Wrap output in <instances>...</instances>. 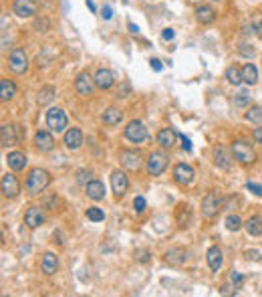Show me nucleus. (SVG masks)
I'll list each match as a JSON object with an SVG mask.
<instances>
[{"mask_svg":"<svg viewBox=\"0 0 262 297\" xmlns=\"http://www.w3.org/2000/svg\"><path fill=\"white\" fill-rule=\"evenodd\" d=\"M49 184H51V176L47 170H40V168L31 170V174L27 178V190L31 194H40Z\"/></svg>","mask_w":262,"mask_h":297,"instance_id":"obj_1","label":"nucleus"},{"mask_svg":"<svg viewBox=\"0 0 262 297\" xmlns=\"http://www.w3.org/2000/svg\"><path fill=\"white\" fill-rule=\"evenodd\" d=\"M232 156H234L240 164H252V162L256 160V154H254V150L250 148V144H246V142H242V140H238V142L232 144Z\"/></svg>","mask_w":262,"mask_h":297,"instance_id":"obj_2","label":"nucleus"},{"mask_svg":"<svg viewBox=\"0 0 262 297\" xmlns=\"http://www.w3.org/2000/svg\"><path fill=\"white\" fill-rule=\"evenodd\" d=\"M47 125L51 132L61 134V132H65V127H67V115H65V111L61 108H51L47 111Z\"/></svg>","mask_w":262,"mask_h":297,"instance_id":"obj_3","label":"nucleus"},{"mask_svg":"<svg viewBox=\"0 0 262 297\" xmlns=\"http://www.w3.org/2000/svg\"><path fill=\"white\" fill-rule=\"evenodd\" d=\"M8 67L16 75L27 73V69H29V57H27V53L23 49H14L10 53V57H8Z\"/></svg>","mask_w":262,"mask_h":297,"instance_id":"obj_4","label":"nucleus"},{"mask_svg":"<svg viewBox=\"0 0 262 297\" xmlns=\"http://www.w3.org/2000/svg\"><path fill=\"white\" fill-rule=\"evenodd\" d=\"M125 138L129 142H133V144H141L145 142L147 138V130H145V125L139 121V119H133V121H129L127 127H125Z\"/></svg>","mask_w":262,"mask_h":297,"instance_id":"obj_5","label":"nucleus"},{"mask_svg":"<svg viewBox=\"0 0 262 297\" xmlns=\"http://www.w3.org/2000/svg\"><path fill=\"white\" fill-rule=\"evenodd\" d=\"M222 208V198L218 196L216 192H208L202 200V212H204V217L206 219H212L218 215V210Z\"/></svg>","mask_w":262,"mask_h":297,"instance_id":"obj_6","label":"nucleus"},{"mask_svg":"<svg viewBox=\"0 0 262 297\" xmlns=\"http://www.w3.org/2000/svg\"><path fill=\"white\" fill-rule=\"evenodd\" d=\"M167 168V158L162 152H154L147 160V174L149 176H160L164 174V170Z\"/></svg>","mask_w":262,"mask_h":297,"instance_id":"obj_7","label":"nucleus"},{"mask_svg":"<svg viewBox=\"0 0 262 297\" xmlns=\"http://www.w3.org/2000/svg\"><path fill=\"white\" fill-rule=\"evenodd\" d=\"M95 89V77H91L89 73H81L75 81V91L83 97H89Z\"/></svg>","mask_w":262,"mask_h":297,"instance_id":"obj_8","label":"nucleus"},{"mask_svg":"<svg viewBox=\"0 0 262 297\" xmlns=\"http://www.w3.org/2000/svg\"><path fill=\"white\" fill-rule=\"evenodd\" d=\"M0 188H2V194H4L6 198H14V196L20 192V184H18L16 176H14V174H8V172L2 176V180H0Z\"/></svg>","mask_w":262,"mask_h":297,"instance_id":"obj_9","label":"nucleus"},{"mask_svg":"<svg viewBox=\"0 0 262 297\" xmlns=\"http://www.w3.org/2000/svg\"><path fill=\"white\" fill-rule=\"evenodd\" d=\"M12 10L20 18H29V16L36 14V2L34 0H14Z\"/></svg>","mask_w":262,"mask_h":297,"instance_id":"obj_10","label":"nucleus"},{"mask_svg":"<svg viewBox=\"0 0 262 297\" xmlns=\"http://www.w3.org/2000/svg\"><path fill=\"white\" fill-rule=\"evenodd\" d=\"M173 180H176L178 184H182V186L192 184V180H194V168L188 166V164H178L176 168H173Z\"/></svg>","mask_w":262,"mask_h":297,"instance_id":"obj_11","label":"nucleus"},{"mask_svg":"<svg viewBox=\"0 0 262 297\" xmlns=\"http://www.w3.org/2000/svg\"><path fill=\"white\" fill-rule=\"evenodd\" d=\"M121 164L131 170V172H137L141 168V156L135 150H121Z\"/></svg>","mask_w":262,"mask_h":297,"instance_id":"obj_12","label":"nucleus"},{"mask_svg":"<svg viewBox=\"0 0 262 297\" xmlns=\"http://www.w3.org/2000/svg\"><path fill=\"white\" fill-rule=\"evenodd\" d=\"M214 162H216L218 168L226 170V172L232 168V156H230V152L226 150L224 146H216L214 148Z\"/></svg>","mask_w":262,"mask_h":297,"instance_id":"obj_13","label":"nucleus"},{"mask_svg":"<svg viewBox=\"0 0 262 297\" xmlns=\"http://www.w3.org/2000/svg\"><path fill=\"white\" fill-rule=\"evenodd\" d=\"M45 223V212H42L38 206H31L27 212H25V224L29 228H36Z\"/></svg>","mask_w":262,"mask_h":297,"instance_id":"obj_14","label":"nucleus"},{"mask_svg":"<svg viewBox=\"0 0 262 297\" xmlns=\"http://www.w3.org/2000/svg\"><path fill=\"white\" fill-rule=\"evenodd\" d=\"M111 188H113L115 196H123L125 190L129 188V180H127V176L121 172V170H115V172L111 174Z\"/></svg>","mask_w":262,"mask_h":297,"instance_id":"obj_15","label":"nucleus"},{"mask_svg":"<svg viewBox=\"0 0 262 297\" xmlns=\"http://www.w3.org/2000/svg\"><path fill=\"white\" fill-rule=\"evenodd\" d=\"M34 146L40 152H51L55 148V138L49 132H36L34 134Z\"/></svg>","mask_w":262,"mask_h":297,"instance_id":"obj_16","label":"nucleus"},{"mask_svg":"<svg viewBox=\"0 0 262 297\" xmlns=\"http://www.w3.org/2000/svg\"><path fill=\"white\" fill-rule=\"evenodd\" d=\"M83 144V134L79 127H71V130L65 132V146H67V150H79Z\"/></svg>","mask_w":262,"mask_h":297,"instance_id":"obj_17","label":"nucleus"},{"mask_svg":"<svg viewBox=\"0 0 262 297\" xmlns=\"http://www.w3.org/2000/svg\"><path fill=\"white\" fill-rule=\"evenodd\" d=\"M113 83H115L113 71H109V69H99V71H97V75H95V85H97L99 89H111Z\"/></svg>","mask_w":262,"mask_h":297,"instance_id":"obj_18","label":"nucleus"},{"mask_svg":"<svg viewBox=\"0 0 262 297\" xmlns=\"http://www.w3.org/2000/svg\"><path fill=\"white\" fill-rule=\"evenodd\" d=\"M0 144H2L4 148L16 146V132H14V125L2 123V127H0Z\"/></svg>","mask_w":262,"mask_h":297,"instance_id":"obj_19","label":"nucleus"},{"mask_svg":"<svg viewBox=\"0 0 262 297\" xmlns=\"http://www.w3.org/2000/svg\"><path fill=\"white\" fill-rule=\"evenodd\" d=\"M196 18H198V23H202V25H212L216 20V10L208 4H202L196 8Z\"/></svg>","mask_w":262,"mask_h":297,"instance_id":"obj_20","label":"nucleus"},{"mask_svg":"<svg viewBox=\"0 0 262 297\" xmlns=\"http://www.w3.org/2000/svg\"><path fill=\"white\" fill-rule=\"evenodd\" d=\"M87 196L91 200H103L105 198V186L99 180H91L87 182Z\"/></svg>","mask_w":262,"mask_h":297,"instance_id":"obj_21","label":"nucleus"},{"mask_svg":"<svg viewBox=\"0 0 262 297\" xmlns=\"http://www.w3.org/2000/svg\"><path fill=\"white\" fill-rule=\"evenodd\" d=\"M6 162L10 166V170H14V172H20V170H25L27 166V156L23 152H10L6 156Z\"/></svg>","mask_w":262,"mask_h":297,"instance_id":"obj_22","label":"nucleus"},{"mask_svg":"<svg viewBox=\"0 0 262 297\" xmlns=\"http://www.w3.org/2000/svg\"><path fill=\"white\" fill-rule=\"evenodd\" d=\"M206 259H208V265H210V269L212 271H218L222 267V251L218 249V247H210L208 249V253H206Z\"/></svg>","mask_w":262,"mask_h":297,"instance_id":"obj_23","label":"nucleus"},{"mask_svg":"<svg viewBox=\"0 0 262 297\" xmlns=\"http://www.w3.org/2000/svg\"><path fill=\"white\" fill-rule=\"evenodd\" d=\"M42 273H47V275H53L59 267V259H57V255L55 253H45V257H42Z\"/></svg>","mask_w":262,"mask_h":297,"instance_id":"obj_24","label":"nucleus"},{"mask_svg":"<svg viewBox=\"0 0 262 297\" xmlns=\"http://www.w3.org/2000/svg\"><path fill=\"white\" fill-rule=\"evenodd\" d=\"M16 95V87H14V83L8 81V79H0V99L2 101H8Z\"/></svg>","mask_w":262,"mask_h":297,"instance_id":"obj_25","label":"nucleus"},{"mask_svg":"<svg viewBox=\"0 0 262 297\" xmlns=\"http://www.w3.org/2000/svg\"><path fill=\"white\" fill-rule=\"evenodd\" d=\"M173 142H176V132H173L171 127H164V130L158 134V144L162 148H171Z\"/></svg>","mask_w":262,"mask_h":297,"instance_id":"obj_26","label":"nucleus"},{"mask_svg":"<svg viewBox=\"0 0 262 297\" xmlns=\"http://www.w3.org/2000/svg\"><path fill=\"white\" fill-rule=\"evenodd\" d=\"M165 261L169 265H182L186 261V251L184 249H169L165 253Z\"/></svg>","mask_w":262,"mask_h":297,"instance_id":"obj_27","label":"nucleus"},{"mask_svg":"<svg viewBox=\"0 0 262 297\" xmlns=\"http://www.w3.org/2000/svg\"><path fill=\"white\" fill-rule=\"evenodd\" d=\"M55 95H57V89L53 87V85H47V87H42V89L38 91L36 101H38V105H49V103L55 99Z\"/></svg>","mask_w":262,"mask_h":297,"instance_id":"obj_28","label":"nucleus"},{"mask_svg":"<svg viewBox=\"0 0 262 297\" xmlns=\"http://www.w3.org/2000/svg\"><path fill=\"white\" fill-rule=\"evenodd\" d=\"M121 119H123V113L115 108H109L103 113V123H107V125H117V123H121Z\"/></svg>","mask_w":262,"mask_h":297,"instance_id":"obj_29","label":"nucleus"},{"mask_svg":"<svg viewBox=\"0 0 262 297\" xmlns=\"http://www.w3.org/2000/svg\"><path fill=\"white\" fill-rule=\"evenodd\" d=\"M242 79L248 85H256V81H258V69L252 65V63H246V65L242 67Z\"/></svg>","mask_w":262,"mask_h":297,"instance_id":"obj_30","label":"nucleus"},{"mask_svg":"<svg viewBox=\"0 0 262 297\" xmlns=\"http://www.w3.org/2000/svg\"><path fill=\"white\" fill-rule=\"evenodd\" d=\"M226 79L232 83V85H240L244 79H242V69H238L236 65H232V67H228L226 69Z\"/></svg>","mask_w":262,"mask_h":297,"instance_id":"obj_31","label":"nucleus"},{"mask_svg":"<svg viewBox=\"0 0 262 297\" xmlns=\"http://www.w3.org/2000/svg\"><path fill=\"white\" fill-rule=\"evenodd\" d=\"M246 230H248V235L252 237H260L262 235V224H260V219L258 217H252L250 221H246Z\"/></svg>","mask_w":262,"mask_h":297,"instance_id":"obj_32","label":"nucleus"},{"mask_svg":"<svg viewBox=\"0 0 262 297\" xmlns=\"http://www.w3.org/2000/svg\"><path fill=\"white\" fill-rule=\"evenodd\" d=\"M250 101H252V95L248 91H240L234 97V105H236V108H246V105H250Z\"/></svg>","mask_w":262,"mask_h":297,"instance_id":"obj_33","label":"nucleus"},{"mask_svg":"<svg viewBox=\"0 0 262 297\" xmlns=\"http://www.w3.org/2000/svg\"><path fill=\"white\" fill-rule=\"evenodd\" d=\"M87 219L93 221V223H101V221H105V212L97 206H91L89 210H87Z\"/></svg>","mask_w":262,"mask_h":297,"instance_id":"obj_34","label":"nucleus"},{"mask_svg":"<svg viewBox=\"0 0 262 297\" xmlns=\"http://www.w3.org/2000/svg\"><path fill=\"white\" fill-rule=\"evenodd\" d=\"M226 228L232 230V232H236V230L242 228V221H240V217H238V215H230V217L226 219Z\"/></svg>","mask_w":262,"mask_h":297,"instance_id":"obj_35","label":"nucleus"},{"mask_svg":"<svg viewBox=\"0 0 262 297\" xmlns=\"http://www.w3.org/2000/svg\"><path fill=\"white\" fill-rule=\"evenodd\" d=\"M246 119L252 121V123H260V121H262V110L254 105V108H250V110L246 111Z\"/></svg>","mask_w":262,"mask_h":297,"instance_id":"obj_36","label":"nucleus"},{"mask_svg":"<svg viewBox=\"0 0 262 297\" xmlns=\"http://www.w3.org/2000/svg\"><path fill=\"white\" fill-rule=\"evenodd\" d=\"M228 281L234 285V289H238L240 285L244 283V275H242V273H238V271H232V273H230V277H228Z\"/></svg>","mask_w":262,"mask_h":297,"instance_id":"obj_37","label":"nucleus"},{"mask_svg":"<svg viewBox=\"0 0 262 297\" xmlns=\"http://www.w3.org/2000/svg\"><path fill=\"white\" fill-rule=\"evenodd\" d=\"M77 180H79L81 184H85V182H91V172H89V170H79Z\"/></svg>","mask_w":262,"mask_h":297,"instance_id":"obj_38","label":"nucleus"},{"mask_svg":"<svg viewBox=\"0 0 262 297\" xmlns=\"http://www.w3.org/2000/svg\"><path fill=\"white\" fill-rule=\"evenodd\" d=\"M246 188L250 190V192H254L256 196L262 198V186H260V184H256V182H246Z\"/></svg>","mask_w":262,"mask_h":297,"instance_id":"obj_39","label":"nucleus"},{"mask_svg":"<svg viewBox=\"0 0 262 297\" xmlns=\"http://www.w3.org/2000/svg\"><path fill=\"white\" fill-rule=\"evenodd\" d=\"M133 208H135V212H143V210H145V198H143V196H137V198L133 200Z\"/></svg>","mask_w":262,"mask_h":297,"instance_id":"obj_40","label":"nucleus"},{"mask_svg":"<svg viewBox=\"0 0 262 297\" xmlns=\"http://www.w3.org/2000/svg\"><path fill=\"white\" fill-rule=\"evenodd\" d=\"M238 53H240V55H244V57H252V55H254V49L248 47L246 42H242V45H240V49H238Z\"/></svg>","mask_w":262,"mask_h":297,"instance_id":"obj_41","label":"nucleus"},{"mask_svg":"<svg viewBox=\"0 0 262 297\" xmlns=\"http://www.w3.org/2000/svg\"><path fill=\"white\" fill-rule=\"evenodd\" d=\"M173 37H176V31H173V29H164V33H162L164 40H173Z\"/></svg>","mask_w":262,"mask_h":297,"instance_id":"obj_42","label":"nucleus"},{"mask_svg":"<svg viewBox=\"0 0 262 297\" xmlns=\"http://www.w3.org/2000/svg\"><path fill=\"white\" fill-rule=\"evenodd\" d=\"M135 257H137L141 263H147V261H149V253H147V251H135Z\"/></svg>","mask_w":262,"mask_h":297,"instance_id":"obj_43","label":"nucleus"},{"mask_svg":"<svg viewBox=\"0 0 262 297\" xmlns=\"http://www.w3.org/2000/svg\"><path fill=\"white\" fill-rule=\"evenodd\" d=\"M101 16H103L105 20H109V18L113 16V8L109 6V4H107V6H103V10H101Z\"/></svg>","mask_w":262,"mask_h":297,"instance_id":"obj_44","label":"nucleus"},{"mask_svg":"<svg viewBox=\"0 0 262 297\" xmlns=\"http://www.w3.org/2000/svg\"><path fill=\"white\" fill-rule=\"evenodd\" d=\"M149 63H151V69H154V71H158V73L164 69V65H162V61H160V59H151Z\"/></svg>","mask_w":262,"mask_h":297,"instance_id":"obj_45","label":"nucleus"},{"mask_svg":"<svg viewBox=\"0 0 262 297\" xmlns=\"http://www.w3.org/2000/svg\"><path fill=\"white\" fill-rule=\"evenodd\" d=\"M246 257H248V259H254V261H260L262 255H260L258 251H246Z\"/></svg>","mask_w":262,"mask_h":297,"instance_id":"obj_46","label":"nucleus"},{"mask_svg":"<svg viewBox=\"0 0 262 297\" xmlns=\"http://www.w3.org/2000/svg\"><path fill=\"white\" fill-rule=\"evenodd\" d=\"M180 138H182V148H184V150H186V152H192V142H190L186 136H180Z\"/></svg>","mask_w":262,"mask_h":297,"instance_id":"obj_47","label":"nucleus"},{"mask_svg":"<svg viewBox=\"0 0 262 297\" xmlns=\"http://www.w3.org/2000/svg\"><path fill=\"white\" fill-rule=\"evenodd\" d=\"M254 140H256V142L262 146V125H260V127H256V130H254Z\"/></svg>","mask_w":262,"mask_h":297,"instance_id":"obj_48","label":"nucleus"},{"mask_svg":"<svg viewBox=\"0 0 262 297\" xmlns=\"http://www.w3.org/2000/svg\"><path fill=\"white\" fill-rule=\"evenodd\" d=\"M127 27H129V33H133V35H137V33H139V29H137V27H135L133 23H129Z\"/></svg>","mask_w":262,"mask_h":297,"instance_id":"obj_49","label":"nucleus"},{"mask_svg":"<svg viewBox=\"0 0 262 297\" xmlns=\"http://www.w3.org/2000/svg\"><path fill=\"white\" fill-rule=\"evenodd\" d=\"M87 6H89V10H93V12L97 10V8H95V4H93V0H87Z\"/></svg>","mask_w":262,"mask_h":297,"instance_id":"obj_50","label":"nucleus"},{"mask_svg":"<svg viewBox=\"0 0 262 297\" xmlns=\"http://www.w3.org/2000/svg\"><path fill=\"white\" fill-rule=\"evenodd\" d=\"M212 2H224V0H212Z\"/></svg>","mask_w":262,"mask_h":297,"instance_id":"obj_51","label":"nucleus"}]
</instances>
